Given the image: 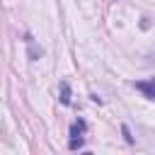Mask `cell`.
Masks as SVG:
<instances>
[{"label": "cell", "mask_w": 155, "mask_h": 155, "mask_svg": "<svg viewBox=\"0 0 155 155\" xmlns=\"http://www.w3.org/2000/svg\"><path fill=\"white\" fill-rule=\"evenodd\" d=\"M82 133H85V121H82V119H78V121L70 126V143H68V148H70V150L82 148Z\"/></svg>", "instance_id": "1"}, {"label": "cell", "mask_w": 155, "mask_h": 155, "mask_svg": "<svg viewBox=\"0 0 155 155\" xmlns=\"http://www.w3.org/2000/svg\"><path fill=\"white\" fill-rule=\"evenodd\" d=\"M136 90H140L148 99H155V80H148V82H136Z\"/></svg>", "instance_id": "2"}, {"label": "cell", "mask_w": 155, "mask_h": 155, "mask_svg": "<svg viewBox=\"0 0 155 155\" xmlns=\"http://www.w3.org/2000/svg\"><path fill=\"white\" fill-rule=\"evenodd\" d=\"M61 102L63 104H70V87H68V82L61 85Z\"/></svg>", "instance_id": "3"}, {"label": "cell", "mask_w": 155, "mask_h": 155, "mask_svg": "<svg viewBox=\"0 0 155 155\" xmlns=\"http://www.w3.org/2000/svg\"><path fill=\"white\" fill-rule=\"evenodd\" d=\"M121 133L126 136V140H128V143H133V138H131V133H128V128H126V126H121Z\"/></svg>", "instance_id": "4"}]
</instances>
